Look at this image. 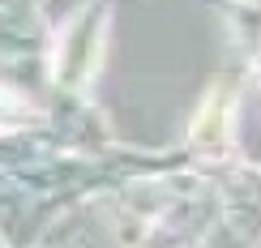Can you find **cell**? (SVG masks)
Wrapping results in <instances>:
<instances>
[{"instance_id":"6da1fadb","label":"cell","mask_w":261,"mask_h":248,"mask_svg":"<svg viewBox=\"0 0 261 248\" xmlns=\"http://www.w3.org/2000/svg\"><path fill=\"white\" fill-rule=\"evenodd\" d=\"M193 137H197L201 150H219L227 142V99H223V94H214L210 107L197 116V133H193Z\"/></svg>"}]
</instances>
